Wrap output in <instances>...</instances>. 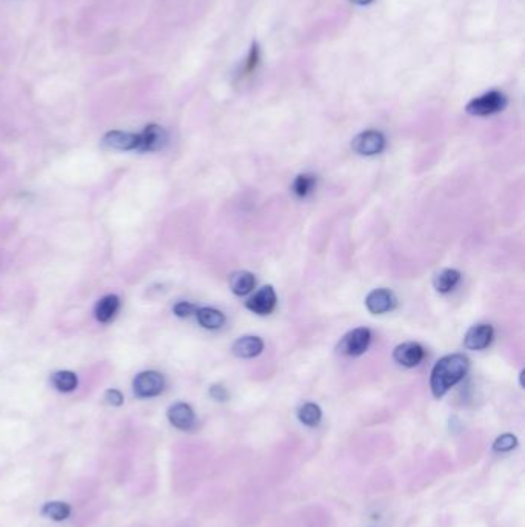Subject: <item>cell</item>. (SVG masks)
Wrapping results in <instances>:
<instances>
[{"mask_svg":"<svg viewBox=\"0 0 525 527\" xmlns=\"http://www.w3.org/2000/svg\"><path fill=\"white\" fill-rule=\"evenodd\" d=\"M468 367H470L468 358L460 353L441 358L433 367L432 378H430V387H432L434 397H444L452 387L456 386L459 381H463L468 372Z\"/></svg>","mask_w":525,"mask_h":527,"instance_id":"1","label":"cell"},{"mask_svg":"<svg viewBox=\"0 0 525 527\" xmlns=\"http://www.w3.org/2000/svg\"><path fill=\"white\" fill-rule=\"evenodd\" d=\"M505 105H507V97L502 93L489 91L468 102L465 110L468 115L473 116H491L495 113L502 111Z\"/></svg>","mask_w":525,"mask_h":527,"instance_id":"2","label":"cell"},{"mask_svg":"<svg viewBox=\"0 0 525 527\" xmlns=\"http://www.w3.org/2000/svg\"><path fill=\"white\" fill-rule=\"evenodd\" d=\"M371 342V331L366 327H359L349 331L338 344V351L345 356H359L369 349Z\"/></svg>","mask_w":525,"mask_h":527,"instance_id":"3","label":"cell"},{"mask_svg":"<svg viewBox=\"0 0 525 527\" xmlns=\"http://www.w3.org/2000/svg\"><path fill=\"white\" fill-rule=\"evenodd\" d=\"M351 148L354 153L360 156H376L384 152L385 137L381 131H364V133L354 137L351 142Z\"/></svg>","mask_w":525,"mask_h":527,"instance_id":"4","label":"cell"},{"mask_svg":"<svg viewBox=\"0 0 525 527\" xmlns=\"http://www.w3.org/2000/svg\"><path fill=\"white\" fill-rule=\"evenodd\" d=\"M132 387L139 398H153L162 393L165 387V379L159 372H142L137 375Z\"/></svg>","mask_w":525,"mask_h":527,"instance_id":"5","label":"cell"},{"mask_svg":"<svg viewBox=\"0 0 525 527\" xmlns=\"http://www.w3.org/2000/svg\"><path fill=\"white\" fill-rule=\"evenodd\" d=\"M277 304V298H276V292L271 285H265L261 290H257L253 296L246 301L245 307L250 312L256 313L259 316H265L273 313Z\"/></svg>","mask_w":525,"mask_h":527,"instance_id":"6","label":"cell"},{"mask_svg":"<svg viewBox=\"0 0 525 527\" xmlns=\"http://www.w3.org/2000/svg\"><path fill=\"white\" fill-rule=\"evenodd\" d=\"M167 131L159 125L151 124L139 134V152H159L167 145Z\"/></svg>","mask_w":525,"mask_h":527,"instance_id":"7","label":"cell"},{"mask_svg":"<svg viewBox=\"0 0 525 527\" xmlns=\"http://www.w3.org/2000/svg\"><path fill=\"white\" fill-rule=\"evenodd\" d=\"M423 356H425V350L417 342H404L401 346H397L393 351L395 361L402 367H416L422 362Z\"/></svg>","mask_w":525,"mask_h":527,"instance_id":"8","label":"cell"},{"mask_svg":"<svg viewBox=\"0 0 525 527\" xmlns=\"http://www.w3.org/2000/svg\"><path fill=\"white\" fill-rule=\"evenodd\" d=\"M365 305L373 315H384V313L395 309L396 298L390 290L377 288V290H373L371 293H369V296L365 299Z\"/></svg>","mask_w":525,"mask_h":527,"instance_id":"9","label":"cell"},{"mask_svg":"<svg viewBox=\"0 0 525 527\" xmlns=\"http://www.w3.org/2000/svg\"><path fill=\"white\" fill-rule=\"evenodd\" d=\"M493 335H495V330L490 324L473 325L464 338V346L468 350H484L490 346Z\"/></svg>","mask_w":525,"mask_h":527,"instance_id":"10","label":"cell"},{"mask_svg":"<svg viewBox=\"0 0 525 527\" xmlns=\"http://www.w3.org/2000/svg\"><path fill=\"white\" fill-rule=\"evenodd\" d=\"M104 147L110 150H120V152H130L137 150L139 147V134L125 133V131H110L102 139Z\"/></svg>","mask_w":525,"mask_h":527,"instance_id":"11","label":"cell"},{"mask_svg":"<svg viewBox=\"0 0 525 527\" xmlns=\"http://www.w3.org/2000/svg\"><path fill=\"white\" fill-rule=\"evenodd\" d=\"M168 419L174 428L180 430H189L194 425L196 415L188 404L177 403L168 409Z\"/></svg>","mask_w":525,"mask_h":527,"instance_id":"12","label":"cell"},{"mask_svg":"<svg viewBox=\"0 0 525 527\" xmlns=\"http://www.w3.org/2000/svg\"><path fill=\"white\" fill-rule=\"evenodd\" d=\"M264 350V341L257 336H242L233 344V353L237 358H255Z\"/></svg>","mask_w":525,"mask_h":527,"instance_id":"13","label":"cell"},{"mask_svg":"<svg viewBox=\"0 0 525 527\" xmlns=\"http://www.w3.org/2000/svg\"><path fill=\"white\" fill-rule=\"evenodd\" d=\"M229 282H230L231 292L234 294H237V296H245V294H248L256 285L255 274L250 273V272H245V270L234 272L230 276Z\"/></svg>","mask_w":525,"mask_h":527,"instance_id":"14","label":"cell"},{"mask_svg":"<svg viewBox=\"0 0 525 527\" xmlns=\"http://www.w3.org/2000/svg\"><path fill=\"white\" fill-rule=\"evenodd\" d=\"M459 281H460V273L458 270L444 268L434 274L433 285L439 293H448L458 285Z\"/></svg>","mask_w":525,"mask_h":527,"instance_id":"15","label":"cell"},{"mask_svg":"<svg viewBox=\"0 0 525 527\" xmlns=\"http://www.w3.org/2000/svg\"><path fill=\"white\" fill-rule=\"evenodd\" d=\"M119 307H120V301L116 294H108V296L100 299L96 305V310H94L97 321L110 323L119 312Z\"/></svg>","mask_w":525,"mask_h":527,"instance_id":"16","label":"cell"},{"mask_svg":"<svg viewBox=\"0 0 525 527\" xmlns=\"http://www.w3.org/2000/svg\"><path fill=\"white\" fill-rule=\"evenodd\" d=\"M196 316H198V321L202 327H205L208 330H218L225 324L224 313L216 310V309H211V307L198 309V312H196Z\"/></svg>","mask_w":525,"mask_h":527,"instance_id":"17","label":"cell"},{"mask_svg":"<svg viewBox=\"0 0 525 527\" xmlns=\"http://www.w3.org/2000/svg\"><path fill=\"white\" fill-rule=\"evenodd\" d=\"M316 184H318V178L314 174H299L293 182L292 190L297 198H307L310 193H313Z\"/></svg>","mask_w":525,"mask_h":527,"instance_id":"18","label":"cell"},{"mask_svg":"<svg viewBox=\"0 0 525 527\" xmlns=\"http://www.w3.org/2000/svg\"><path fill=\"white\" fill-rule=\"evenodd\" d=\"M297 417H299V421L302 424L308 425V428H314V425H318L320 423V418H322L320 407L314 403L303 404L299 409V412H297Z\"/></svg>","mask_w":525,"mask_h":527,"instance_id":"19","label":"cell"},{"mask_svg":"<svg viewBox=\"0 0 525 527\" xmlns=\"http://www.w3.org/2000/svg\"><path fill=\"white\" fill-rule=\"evenodd\" d=\"M53 386L58 388L59 392H73L75 387H78V376H75L73 372H68V370H62V372H58L53 375Z\"/></svg>","mask_w":525,"mask_h":527,"instance_id":"20","label":"cell"},{"mask_svg":"<svg viewBox=\"0 0 525 527\" xmlns=\"http://www.w3.org/2000/svg\"><path fill=\"white\" fill-rule=\"evenodd\" d=\"M42 513L45 517L54 519V522H63V519H67L69 517L71 509H69V506L65 503L54 501V503H47L45 506H43Z\"/></svg>","mask_w":525,"mask_h":527,"instance_id":"21","label":"cell"},{"mask_svg":"<svg viewBox=\"0 0 525 527\" xmlns=\"http://www.w3.org/2000/svg\"><path fill=\"white\" fill-rule=\"evenodd\" d=\"M516 444H517V439L515 435L505 434L496 439L495 444H493V450L499 452V454H505V452L513 450L516 447Z\"/></svg>","mask_w":525,"mask_h":527,"instance_id":"22","label":"cell"},{"mask_svg":"<svg viewBox=\"0 0 525 527\" xmlns=\"http://www.w3.org/2000/svg\"><path fill=\"white\" fill-rule=\"evenodd\" d=\"M196 312H198V307L191 303H187V301H182V303H177L174 305V313L180 318H188L191 315H196Z\"/></svg>","mask_w":525,"mask_h":527,"instance_id":"23","label":"cell"},{"mask_svg":"<svg viewBox=\"0 0 525 527\" xmlns=\"http://www.w3.org/2000/svg\"><path fill=\"white\" fill-rule=\"evenodd\" d=\"M259 64V47L257 43H253V47L250 49V54H248V60H246V65H245V71L246 73H253L256 70V67Z\"/></svg>","mask_w":525,"mask_h":527,"instance_id":"24","label":"cell"},{"mask_svg":"<svg viewBox=\"0 0 525 527\" xmlns=\"http://www.w3.org/2000/svg\"><path fill=\"white\" fill-rule=\"evenodd\" d=\"M105 399H106V403L111 404V406H116V407L122 406V403H124L122 393H120L119 390H115V388H111V390L105 393Z\"/></svg>","mask_w":525,"mask_h":527,"instance_id":"25","label":"cell"},{"mask_svg":"<svg viewBox=\"0 0 525 527\" xmlns=\"http://www.w3.org/2000/svg\"><path fill=\"white\" fill-rule=\"evenodd\" d=\"M210 395H211V398L216 399V401H225L226 398H229V392H226V388L224 386H219V384L213 386L210 388Z\"/></svg>","mask_w":525,"mask_h":527,"instance_id":"26","label":"cell"},{"mask_svg":"<svg viewBox=\"0 0 525 527\" xmlns=\"http://www.w3.org/2000/svg\"><path fill=\"white\" fill-rule=\"evenodd\" d=\"M350 2L356 3V5H369L373 2V0H350Z\"/></svg>","mask_w":525,"mask_h":527,"instance_id":"27","label":"cell"}]
</instances>
